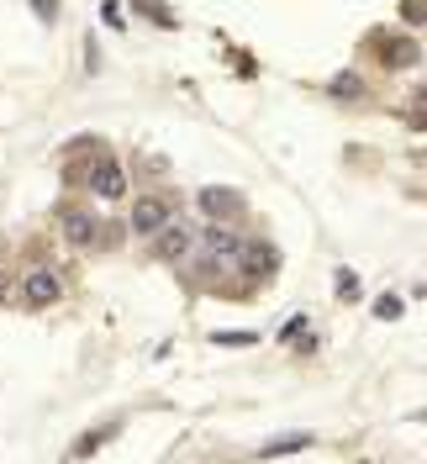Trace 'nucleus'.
I'll use <instances>...</instances> for the list:
<instances>
[{
	"label": "nucleus",
	"mask_w": 427,
	"mask_h": 464,
	"mask_svg": "<svg viewBox=\"0 0 427 464\" xmlns=\"http://www.w3.org/2000/svg\"><path fill=\"white\" fill-rule=\"evenodd\" d=\"M53 301H63V280H58V269H48V264H32L27 275L16 280V306L48 312Z\"/></svg>",
	"instance_id": "nucleus-1"
},
{
	"label": "nucleus",
	"mask_w": 427,
	"mask_h": 464,
	"mask_svg": "<svg viewBox=\"0 0 427 464\" xmlns=\"http://www.w3.org/2000/svg\"><path fill=\"white\" fill-rule=\"evenodd\" d=\"M238 280L243 285H264V280H275L280 275V248L275 243H264V237H254V243H238Z\"/></svg>",
	"instance_id": "nucleus-2"
},
{
	"label": "nucleus",
	"mask_w": 427,
	"mask_h": 464,
	"mask_svg": "<svg viewBox=\"0 0 427 464\" xmlns=\"http://www.w3.org/2000/svg\"><path fill=\"white\" fill-rule=\"evenodd\" d=\"M196 206L211 227H232V222L243 217V190H232V185H200Z\"/></svg>",
	"instance_id": "nucleus-3"
},
{
	"label": "nucleus",
	"mask_w": 427,
	"mask_h": 464,
	"mask_svg": "<svg viewBox=\"0 0 427 464\" xmlns=\"http://www.w3.org/2000/svg\"><path fill=\"white\" fill-rule=\"evenodd\" d=\"M370 48H374V63L380 69H412L422 58V43L406 37V32H370Z\"/></svg>",
	"instance_id": "nucleus-4"
},
{
	"label": "nucleus",
	"mask_w": 427,
	"mask_h": 464,
	"mask_svg": "<svg viewBox=\"0 0 427 464\" xmlns=\"http://www.w3.org/2000/svg\"><path fill=\"white\" fill-rule=\"evenodd\" d=\"M85 190L95 201H121V196H127V169L106 153V159H95V169L85 174Z\"/></svg>",
	"instance_id": "nucleus-5"
},
{
	"label": "nucleus",
	"mask_w": 427,
	"mask_h": 464,
	"mask_svg": "<svg viewBox=\"0 0 427 464\" xmlns=\"http://www.w3.org/2000/svg\"><path fill=\"white\" fill-rule=\"evenodd\" d=\"M112 148L101 143V138H74V143L63 148V179L69 185H85V174L95 169V159H106Z\"/></svg>",
	"instance_id": "nucleus-6"
},
{
	"label": "nucleus",
	"mask_w": 427,
	"mask_h": 464,
	"mask_svg": "<svg viewBox=\"0 0 427 464\" xmlns=\"http://www.w3.org/2000/svg\"><path fill=\"white\" fill-rule=\"evenodd\" d=\"M190 243H196V232L190 227H159L153 237H148V259H159V264H180V259H190Z\"/></svg>",
	"instance_id": "nucleus-7"
},
{
	"label": "nucleus",
	"mask_w": 427,
	"mask_h": 464,
	"mask_svg": "<svg viewBox=\"0 0 427 464\" xmlns=\"http://www.w3.org/2000/svg\"><path fill=\"white\" fill-rule=\"evenodd\" d=\"M58 227H63V243H69V248H95V227H101V217H95L90 206H63Z\"/></svg>",
	"instance_id": "nucleus-8"
},
{
	"label": "nucleus",
	"mask_w": 427,
	"mask_h": 464,
	"mask_svg": "<svg viewBox=\"0 0 427 464\" xmlns=\"http://www.w3.org/2000/svg\"><path fill=\"white\" fill-rule=\"evenodd\" d=\"M159 227H170V201H164V196H142V201H132L127 232H138V237H153Z\"/></svg>",
	"instance_id": "nucleus-9"
},
{
	"label": "nucleus",
	"mask_w": 427,
	"mask_h": 464,
	"mask_svg": "<svg viewBox=\"0 0 427 464\" xmlns=\"http://www.w3.org/2000/svg\"><path fill=\"white\" fill-rule=\"evenodd\" d=\"M116 433H121V422H101V428H90V433L69 449V459H90V454H95V449H106Z\"/></svg>",
	"instance_id": "nucleus-10"
},
{
	"label": "nucleus",
	"mask_w": 427,
	"mask_h": 464,
	"mask_svg": "<svg viewBox=\"0 0 427 464\" xmlns=\"http://www.w3.org/2000/svg\"><path fill=\"white\" fill-rule=\"evenodd\" d=\"M301 449H312V438H306V433H290V438H269L258 454H264V459H280V454H301Z\"/></svg>",
	"instance_id": "nucleus-11"
},
{
	"label": "nucleus",
	"mask_w": 427,
	"mask_h": 464,
	"mask_svg": "<svg viewBox=\"0 0 427 464\" xmlns=\"http://www.w3.org/2000/svg\"><path fill=\"white\" fill-rule=\"evenodd\" d=\"M327 90H333L338 101H359V95H364V80H359L354 69H343V74H333V80H327Z\"/></svg>",
	"instance_id": "nucleus-12"
},
{
	"label": "nucleus",
	"mask_w": 427,
	"mask_h": 464,
	"mask_svg": "<svg viewBox=\"0 0 427 464\" xmlns=\"http://www.w3.org/2000/svg\"><path fill=\"white\" fill-rule=\"evenodd\" d=\"M374 317L380 322H401L406 317V301H401V295H380V301H374Z\"/></svg>",
	"instance_id": "nucleus-13"
},
{
	"label": "nucleus",
	"mask_w": 427,
	"mask_h": 464,
	"mask_svg": "<svg viewBox=\"0 0 427 464\" xmlns=\"http://www.w3.org/2000/svg\"><path fill=\"white\" fill-rule=\"evenodd\" d=\"M121 237H127V227H121V222H106V217H101V227H95V248H116Z\"/></svg>",
	"instance_id": "nucleus-14"
},
{
	"label": "nucleus",
	"mask_w": 427,
	"mask_h": 464,
	"mask_svg": "<svg viewBox=\"0 0 427 464\" xmlns=\"http://www.w3.org/2000/svg\"><path fill=\"white\" fill-rule=\"evenodd\" d=\"M211 343L217 348H254L258 333H248V327H243V333H211Z\"/></svg>",
	"instance_id": "nucleus-15"
},
{
	"label": "nucleus",
	"mask_w": 427,
	"mask_h": 464,
	"mask_svg": "<svg viewBox=\"0 0 427 464\" xmlns=\"http://www.w3.org/2000/svg\"><path fill=\"white\" fill-rule=\"evenodd\" d=\"M132 5H138L148 22H159V27H174V16L164 11V0H132Z\"/></svg>",
	"instance_id": "nucleus-16"
},
{
	"label": "nucleus",
	"mask_w": 427,
	"mask_h": 464,
	"mask_svg": "<svg viewBox=\"0 0 427 464\" xmlns=\"http://www.w3.org/2000/svg\"><path fill=\"white\" fill-rule=\"evenodd\" d=\"M338 295L343 301H359V280H354L348 269H338Z\"/></svg>",
	"instance_id": "nucleus-17"
},
{
	"label": "nucleus",
	"mask_w": 427,
	"mask_h": 464,
	"mask_svg": "<svg viewBox=\"0 0 427 464\" xmlns=\"http://www.w3.org/2000/svg\"><path fill=\"white\" fill-rule=\"evenodd\" d=\"M27 5L43 16V22H53V16H58V0H27Z\"/></svg>",
	"instance_id": "nucleus-18"
},
{
	"label": "nucleus",
	"mask_w": 427,
	"mask_h": 464,
	"mask_svg": "<svg viewBox=\"0 0 427 464\" xmlns=\"http://www.w3.org/2000/svg\"><path fill=\"white\" fill-rule=\"evenodd\" d=\"M101 22H106V27H121V11H116L112 0H106V5H101Z\"/></svg>",
	"instance_id": "nucleus-19"
},
{
	"label": "nucleus",
	"mask_w": 427,
	"mask_h": 464,
	"mask_svg": "<svg viewBox=\"0 0 427 464\" xmlns=\"http://www.w3.org/2000/svg\"><path fill=\"white\" fill-rule=\"evenodd\" d=\"M406 22H412V27H422V0H406Z\"/></svg>",
	"instance_id": "nucleus-20"
},
{
	"label": "nucleus",
	"mask_w": 427,
	"mask_h": 464,
	"mask_svg": "<svg viewBox=\"0 0 427 464\" xmlns=\"http://www.w3.org/2000/svg\"><path fill=\"white\" fill-rule=\"evenodd\" d=\"M0 301H16V285H11L5 275H0Z\"/></svg>",
	"instance_id": "nucleus-21"
}]
</instances>
